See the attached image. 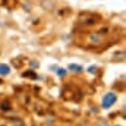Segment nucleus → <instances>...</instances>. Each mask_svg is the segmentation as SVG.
Returning <instances> with one entry per match:
<instances>
[{
    "mask_svg": "<svg viewBox=\"0 0 126 126\" xmlns=\"http://www.w3.org/2000/svg\"><path fill=\"white\" fill-rule=\"evenodd\" d=\"M115 102H116V94H115L113 92H109V93L105 94L103 98H102V107L103 109H109V107L112 106Z\"/></svg>",
    "mask_w": 126,
    "mask_h": 126,
    "instance_id": "f257e3e1",
    "label": "nucleus"
},
{
    "mask_svg": "<svg viewBox=\"0 0 126 126\" xmlns=\"http://www.w3.org/2000/svg\"><path fill=\"white\" fill-rule=\"evenodd\" d=\"M10 73V67L6 66V64H0V75L3 76H6Z\"/></svg>",
    "mask_w": 126,
    "mask_h": 126,
    "instance_id": "f03ea898",
    "label": "nucleus"
},
{
    "mask_svg": "<svg viewBox=\"0 0 126 126\" xmlns=\"http://www.w3.org/2000/svg\"><path fill=\"white\" fill-rule=\"evenodd\" d=\"M69 69H71V71H73V72H81V71H82V67H81V66L71 64V66H69Z\"/></svg>",
    "mask_w": 126,
    "mask_h": 126,
    "instance_id": "7ed1b4c3",
    "label": "nucleus"
},
{
    "mask_svg": "<svg viewBox=\"0 0 126 126\" xmlns=\"http://www.w3.org/2000/svg\"><path fill=\"white\" fill-rule=\"evenodd\" d=\"M66 73H67V71H66L64 68H59V69L57 71V75H58L59 77H63V76L66 75Z\"/></svg>",
    "mask_w": 126,
    "mask_h": 126,
    "instance_id": "20e7f679",
    "label": "nucleus"
},
{
    "mask_svg": "<svg viewBox=\"0 0 126 126\" xmlns=\"http://www.w3.org/2000/svg\"><path fill=\"white\" fill-rule=\"evenodd\" d=\"M32 67H35V68H37V67H38V63H37V62H32Z\"/></svg>",
    "mask_w": 126,
    "mask_h": 126,
    "instance_id": "39448f33",
    "label": "nucleus"
}]
</instances>
